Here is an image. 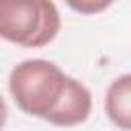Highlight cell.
<instances>
[{"label":"cell","instance_id":"obj_5","mask_svg":"<svg viewBox=\"0 0 131 131\" xmlns=\"http://www.w3.org/2000/svg\"><path fill=\"white\" fill-rule=\"evenodd\" d=\"M6 119H8V106H6V100H4V98H2V94H0V131L4 129Z\"/></svg>","mask_w":131,"mask_h":131},{"label":"cell","instance_id":"obj_3","mask_svg":"<svg viewBox=\"0 0 131 131\" xmlns=\"http://www.w3.org/2000/svg\"><path fill=\"white\" fill-rule=\"evenodd\" d=\"M104 113L108 121L121 131H129L131 121V76L123 74L115 78L104 94Z\"/></svg>","mask_w":131,"mask_h":131},{"label":"cell","instance_id":"obj_2","mask_svg":"<svg viewBox=\"0 0 131 131\" xmlns=\"http://www.w3.org/2000/svg\"><path fill=\"white\" fill-rule=\"evenodd\" d=\"M61 29L53 0H0V39L25 49L49 45Z\"/></svg>","mask_w":131,"mask_h":131},{"label":"cell","instance_id":"obj_1","mask_svg":"<svg viewBox=\"0 0 131 131\" xmlns=\"http://www.w3.org/2000/svg\"><path fill=\"white\" fill-rule=\"evenodd\" d=\"M14 104L55 127H76L92 113V94L86 84L61 72L49 59H25L8 74Z\"/></svg>","mask_w":131,"mask_h":131},{"label":"cell","instance_id":"obj_4","mask_svg":"<svg viewBox=\"0 0 131 131\" xmlns=\"http://www.w3.org/2000/svg\"><path fill=\"white\" fill-rule=\"evenodd\" d=\"M115 0H66V4L78 12V14H84V16H92V14H100L104 12L106 8L113 6Z\"/></svg>","mask_w":131,"mask_h":131}]
</instances>
